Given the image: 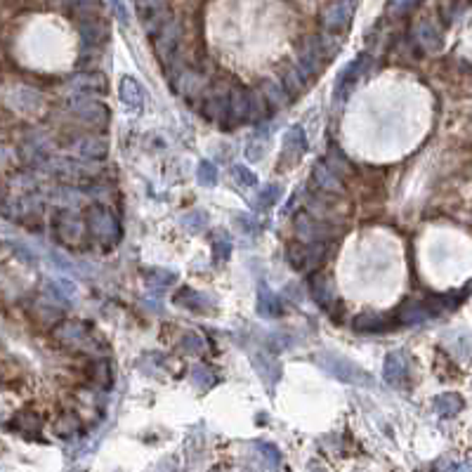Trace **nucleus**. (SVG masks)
I'll list each match as a JSON object with an SVG mask.
<instances>
[{
  "label": "nucleus",
  "instance_id": "nucleus-1",
  "mask_svg": "<svg viewBox=\"0 0 472 472\" xmlns=\"http://www.w3.org/2000/svg\"><path fill=\"white\" fill-rule=\"evenodd\" d=\"M270 107L260 95H255L253 90L243 86H231L229 93V109H227V121H224L222 128H238L243 123H260L265 121L267 114H270Z\"/></svg>",
  "mask_w": 472,
  "mask_h": 472
},
{
  "label": "nucleus",
  "instance_id": "nucleus-2",
  "mask_svg": "<svg viewBox=\"0 0 472 472\" xmlns=\"http://www.w3.org/2000/svg\"><path fill=\"white\" fill-rule=\"evenodd\" d=\"M316 364L321 366L323 371L328 373V376H333L335 380H340V383H347V385H366V387H373V376L366 369H362L357 362H352L350 357H343L338 355V352H319L316 355Z\"/></svg>",
  "mask_w": 472,
  "mask_h": 472
},
{
  "label": "nucleus",
  "instance_id": "nucleus-3",
  "mask_svg": "<svg viewBox=\"0 0 472 472\" xmlns=\"http://www.w3.org/2000/svg\"><path fill=\"white\" fill-rule=\"evenodd\" d=\"M284 258L291 270L307 272L323 265V260L328 258V248L326 243H309V241H302V238H293V241L286 243Z\"/></svg>",
  "mask_w": 472,
  "mask_h": 472
},
{
  "label": "nucleus",
  "instance_id": "nucleus-4",
  "mask_svg": "<svg viewBox=\"0 0 472 472\" xmlns=\"http://www.w3.org/2000/svg\"><path fill=\"white\" fill-rule=\"evenodd\" d=\"M52 224H54V234H57L62 246H69V248H88V236H90L88 224L76 213H71V210H57Z\"/></svg>",
  "mask_w": 472,
  "mask_h": 472
},
{
  "label": "nucleus",
  "instance_id": "nucleus-5",
  "mask_svg": "<svg viewBox=\"0 0 472 472\" xmlns=\"http://www.w3.org/2000/svg\"><path fill=\"white\" fill-rule=\"evenodd\" d=\"M86 224L90 236L97 238L100 243L114 246L121 238V224H118L116 215L104 206H93L86 213Z\"/></svg>",
  "mask_w": 472,
  "mask_h": 472
},
{
  "label": "nucleus",
  "instance_id": "nucleus-6",
  "mask_svg": "<svg viewBox=\"0 0 472 472\" xmlns=\"http://www.w3.org/2000/svg\"><path fill=\"white\" fill-rule=\"evenodd\" d=\"M293 227H295V234L302 241H309V243H326L330 236H333V227L321 220L319 215L309 213V210H300V213H295L293 217Z\"/></svg>",
  "mask_w": 472,
  "mask_h": 472
},
{
  "label": "nucleus",
  "instance_id": "nucleus-7",
  "mask_svg": "<svg viewBox=\"0 0 472 472\" xmlns=\"http://www.w3.org/2000/svg\"><path fill=\"white\" fill-rule=\"evenodd\" d=\"M151 38H154V47H156L161 62H163V67H168V62L175 59V52H178V45L182 40V24L180 19H166V22L159 24L156 31H151Z\"/></svg>",
  "mask_w": 472,
  "mask_h": 472
},
{
  "label": "nucleus",
  "instance_id": "nucleus-8",
  "mask_svg": "<svg viewBox=\"0 0 472 472\" xmlns=\"http://www.w3.org/2000/svg\"><path fill=\"white\" fill-rule=\"evenodd\" d=\"M357 12V0H335V3L326 5L321 10V26L328 36H335V33H343L350 29L352 19H355Z\"/></svg>",
  "mask_w": 472,
  "mask_h": 472
},
{
  "label": "nucleus",
  "instance_id": "nucleus-9",
  "mask_svg": "<svg viewBox=\"0 0 472 472\" xmlns=\"http://www.w3.org/2000/svg\"><path fill=\"white\" fill-rule=\"evenodd\" d=\"M54 338L74 350H97L93 326L88 321H64L54 328Z\"/></svg>",
  "mask_w": 472,
  "mask_h": 472
},
{
  "label": "nucleus",
  "instance_id": "nucleus-10",
  "mask_svg": "<svg viewBox=\"0 0 472 472\" xmlns=\"http://www.w3.org/2000/svg\"><path fill=\"white\" fill-rule=\"evenodd\" d=\"M69 107L76 114V118L88 125H107L109 123V109L100 100H93L86 93H76L69 100Z\"/></svg>",
  "mask_w": 472,
  "mask_h": 472
},
{
  "label": "nucleus",
  "instance_id": "nucleus-11",
  "mask_svg": "<svg viewBox=\"0 0 472 472\" xmlns=\"http://www.w3.org/2000/svg\"><path fill=\"white\" fill-rule=\"evenodd\" d=\"M67 149L76 154L79 159L102 161V159H107V154H109V142L97 135H76L74 139L67 142Z\"/></svg>",
  "mask_w": 472,
  "mask_h": 472
},
{
  "label": "nucleus",
  "instance_id": "nucleus-12",
  "mask_svg": "<svg viewBox=\"0 0 472 472\" xmlns=\"http://www.w3.org/2000/svg\"><path fill=\"white\" fill-rule=\"evenodd\" d=\"M229 93H231L229 86H217V88L210 90L206 97H203L201 111L208 121H215V123L224 125V121H227V109H229Z\"/></svg>",
  "mask_w": 472,
  "mask_h": 472
},
{
  "label": "nucleus",
  "instance_id": "nucleus-13",
  "mask_svg": "<svg viewBox=\"0 0 472 472\" xmlns=\"http://www.w3.org/2000/svg\"><path fill=\"white\" fill-rule=\"evenodd\" d=\"M305 286H307L309 298H312L321 309L333 307L335 295H333V286H330V279L326 277V274L319 272V270H312L309 272L307 281H305Z\"/></svg>",
  "mask_w": 472,
  "mask_h": 472
},
{
  "label": "nucleus",
  "instance_id": "nucleus-14",
  "mask_svg": "<svg viewBox=\"0 0 472 472\" xmlns=\"http://www.w3.org/2000/svg\"><path fill=\"white\" fill-rule=\"evenodd\" d=\"M408 355L404 350H392L387 352L385 362H383V380L387 385L399 387L404 380H408Z\"/></svg>",
  "mask_w": 472,
  "mask_h": 472
},
{
  "label": "nucleus",
  "instance_id": "nucleus-15",
  "mask_svg": "<svg viewBox=\"0 0 472 472\" xmlns=\"http://www.w3.org/2000/svg\"><path fill=\"white\" fill-rule=\"evenodd\" d=\"M432 316L434 314H432V309L427 307V302L404 300L397 307V312H394V321H397L399 326H420V323L430 321Z\"/></svg>",
  "mask_w": 472,
  "mask_h": 472
},
{
  "label": "nucleus",
  "instance_id": "nucleus-16",
  "mask_svg": "<svg viewBox=\"0 0 472 472\" xmlns=\"http://www.w3.org/2000/svg\"><path fill=\"white\" fill-rule=\"evenodd\" d=\"M8 427L12 432L26 437V439H38L40 432H43V418H40V413L31 411V408H24V411H17L12 415Z\"/></svg>",
  "mask_w": 472,
  "mask_h": 472
},
{
  "label": "nucleus",
  "instance_id": "nucleus-17",
  "mask_svg": "<svg viewBox=\"0 0 472 472\" xmlns=\"http://www.w3.org/2000/svg\"><path fill=\"white\" fill-rule=\"evenodd\" d=\"M173 300L178 302L180 307H185L189 312H196V314H208L215 309V300L210 298V295L194 291V288H189V286H182L180 291L173 295Z\"/></svg>",
  "mask_w": 472,
  "mask_h": 472
},
{
  "label": "nucleus",
  "instance_id": "nucleus-18",
  "mask_svg": "<svg viewBox=\"0 0 472 472\" xmlns=\"http://www.w3.org/2000/svg\"><path fill=\"white\" fill-rule=\"evenodd\" d=\"M411 38H413V43L425 52H439L442 50V33L432 22H430V19H420V22L413 24Z\"/></svg>",
  "mask_w": 472,
  "mask_h": 472
},
{
  "label": "nucleus",
  "instance_id": "nucleus-19",
  "mask_svg": "<svg viewBox=\"0 0 472 472\" xmlns=\"http://www.w3.org/2000/svg\"><path fill=\"white\" fill-rule=\"evenodd\" d=\"M369 67H371V54H357V57L352 59L345 69H340V74H338L335 95H340L343 90H347V88L355 86V83L362 79L366 71H369Z\"/></svg>",
  "mask_w": 472,
  "mask_h": 472
},
{
  "label": "nucleus",
  "instance_id": "nucleus-20",
  "mask_svg": "<svg viewBox=\"0 0 472 472\" xmlns=\"http://www.w3.org/2000/svg\"><path fill=\"white\" fill-rule=\"evenodd\" d=\"M118 97L128 109L132 111H142L146 104V90L137 79L132 76H123L121 83H118Z\"/></svg>",
  "mask_w": 472,
  "mask_h": 472
},
{
  "label": "nucleus",
  "instance_id": "nucleus-21",
  "mask_svg": "<svg viewBox=\"0 0 472 472\" xmlns=\"http://www.w3.org/2000/svg\"><path fill=\"white\" fill-rule=\"evenodd\" d=\"M79 36L86 47H100L102 43H107L109 29L102 19L97 17H83L79 22Z\"/></svg>",
  "mask_w": 472,
  "mask_h": 472
},
{
  "label": "nucleus",
  "instance_id": "nucleus-22",
  "mask_svg": "<svg viewBox=\"0 0 472 472\" xmlns=\"http://www.w3.org/2000/svg\"><path fill=\"white\" fill-rule=\"evenodd\" d=\"M352 328L357 330V333H366V335H380V333H387V330H392V319L385 314H376V312H364V314H357L355 321H352Z\"/></svg>",
  "mask_w": 472,
  "mask_h": 472
},
{
  "label": "nucleus",
  "instance_id": "nucleus-23",
  "mask_svg": "<svg viewBox=\"0 0 472 472\" xmlns=\"http://www.w3.org/2000/svg\"><path fill=\"white\" fill-rule=\"evenodd\" d=\"M253 369L260 376V380L265 383L267 390H272L274 385L281 380V366L279 362H274V359L267 355V352H258V355H253Z\"/></svg>",
  "mask_w": 472,
  "mask_h": 472
},
{
  "label": "nucleus",
  "instance_id": "nucleus-24",
  "mask_svg": "<svg viewBox=\"0 0 472 472\" xmlns=\"http://www.w3.org/2000/svg\"><path fill=\"white\" fill-rule=\"evenodd\" d=\"M444 345L451 350V355H454L458 362L468 364L472 359V335L468 330L458 328V330H449V333H444Z\"/></svg>",
  "mask_w": 472,
  "mask_h": 472
},
{
  "label": "nucleus",
  "instance_id": "nucleus-25",
  "mask_svg": "<svg viewBox=\"0 0 472 472\" xmlns=\"http://www.w3.org/2000/svg\"><path fill=\"white\" fill-rule=\"evenodd\" d=\"M312 180L314 185L319 187V192L323 194H340L343 192V182L338 178V173L330 168L328 161H319L312 171Z\"/></svg>",
  "mask_w": 472,
  "mask_h": 472
},
{
  "label": "nucleus",
  "instance_id": "nucleus-26",
  "mask_svg": "<svg viewBox=\"0 0 472 472\" xmlns=\"http://www.w3.org/2000/svg\"><path fill=\"white\" fill-rule=\"evenodd\" d=\"M258 314L263 319H279L284 314V300L265 284L258 286Z\"/></svg>",
  "mask_w": 472,
  "mask_h": 472
},
{
  "label": "nucleus",
  "instance_id": "nucleus-27",
  "mask_svg": "<svg viewBox=\"0 0 472 472\" xmlns=\"http://www.w3.org/2000/svg\"><path fill=\"white\" fill-rule=\"evenodd\" d=\"M69 86L76 93H86V95H100V93H107L109 83L104 79V74H97V71H86V74H76L71 81H69Z\"/></svg>",
  "mask_w": 472,
  "mask_h": 472
},
{
  "label": "nucleus",
  "instance_id": "nucleus-28",
  "mask_svg": "<svg viewBox=\"0 0 472 472\" xmlns=\"http://www.w3.org/2000/svg\"><path fill=\"white\" fill-rule=\"evenodd\" d=\"M142 277H144V286L156 293H163L178 284V274L171 270H163V267H149V270H144Z\"/></svg>",
  "mask_w": 472,
  "mask_h": 472
},
{
  "label": "nucleus",
  "instance_id": "nucleus-29",
  "mask_svg": "<svg viewBox=\"0 0 472 472\" xmlns=\"http://www.w3.org/2000/svg\"><path fill=\"white\" fill-rule=\"evenodd\" d=\"M307 151V135H305V128L302 125H293V128L286 130L284 135V154L288 156L291 154L293 156V163H298L302 154Z\"/></svg>",
  "mask_w": 472,
  "mask_h": 472
},
{
  "label": "nucleus",
  "instance_id": "nucleus-30",
  "mask_svg": "<svg viewBox=\"0 0 472 472\" xmlns=\"http://www.w3.org/2000/svg\"><path fill=\"white\" fill-rule=\"evenodd\" d=\"M132 5H135L137 15L144 22V26L149 29V26L156 22V19H163L166 8H168V0H132Z\"/></svg>",
  "mask_w": 472,
  "mask_h": 472
},
{
  "label": "nucleus",
  "instance_id": "nucleus-31",
  "mask_svg": "<svg viewBox=\"0 0 472 472\" xmlns=\"http://www.w3.org/2000/svg\"><path fill=\"white\" fill-rule=\"evenodd\" d=\"M434 411L439 418H454V415L463 411V397L456 392L439 394V397L434 399Z\"/></svg>",
  "mask_w": 472,
  "mask_h": 472
},
{
  "label": "nucleus",
  "instance_id": "nucleus-32",
  "mask_svg": "<svg viewBox=\"0 0 472 472\" xmlns=\"http://www.w3.org/2000/svg\"><path fill=\"white\" fill-rule=\"evenodd\" d=\"M260 90H263V100L267 102V107H270L272 111H277V109H281L284 104L288 102V93L284 88H279L277 83L274 81H270V79H265L263 81V86H260Z\"/></svg>",
  "mask_w": 472,
  "mask_h": 472
},
{
  "label": "nucleus",
  "instance_id": "nucleus-33",
  "mask_svg": "<svg viewBox=\"0 0 472 472\" xmlns=\"http://www.w3.org/2000/svg\"><path fill=\"white\" fill-rule=\"evenodd\" d=\"M180 224L189 231V234H201L203 229H208V213L201 208H194L180 217Z\"/></svg>",
  "mask_w": 472,
  "mask_h": 472
},
{
  "label": "nucleus",
  "instance_id": "nucleus-34",
  "mask_svg": "<svg viewBox=\"0 0 472 472\" xmlns=\"http://www.w3.org/2000/svg\"><path fill=\"white\" fill-rule=\"evenodd\" d=\"M281 196H284V187L277 185V182H272V185H265V187L258 192V196H255V206H258V208H263V210H267V208L277 206Z\"/></svg>",
  "mask_w": 472,
  "mask_h": 472
},
{
  "label": "nucleus",
  "instance_id": "nucleus-35",
  "mask_svg": "<svg viewBox=\"0 0 472 472\" xmlns=\"http://www.w3.org/2000/svg\"><path fill=\"white\" fill-rule=\"evenodd\" d=\"M88 376H90V380H95L97 385L111 387V369H109V364L104 362V359H95V362H90Z\"/></svg>",
  "mask_w": 472,
  "mask_h": 472
},
{
  "label": "nucleus",
  "instance_id": "nucleus-36",
  "mask_svg": "<svg viewBox=\"0 0 472 472\" xmlns=\"http://www.w3.org/2000/svg\"><path fill=\"white\" fill-rule=\"evenodd\" d=\"M79 432H81V422L76 415H64V418L54 422V434L62 437V439H74Z\"/></svg>",
  "mask_w": 472,
  "mask_h": 472
},
{
  "label": "nucleus",
  "instance_id": "nucleus-37",
  "mask_svg": "<svg viewBox=\"0 0 472 472\" xmlns=\"http://www.w3.org/2000/svg\"><path fill=\"white\" fill-rule=\"evenodd\" d=\"M220 175H217V166L210 163V161H201L199 168H196V182L201 187H215Z\"/></svg>",
  "mask_w": 472,
  "mask_h": 472
},
{
  "label": "nucleus",
  "instance_id": "nucleus-38",
  "mask_svg": "<svg viewBox=\"0 0 472 472\" xmlns=\"http://www.w3.org/2000/svg\"><path fill=\"white\" fill-rule=\"evenodd\" d=\"M180 347L182 352H187V355L199 357L201 352L206 350V340H203L199 333H194V330H187V333L180 338Z\"/></svg>",
  "mask_w": 472,
  "mask_h": 472
},
{
  "label": "nucleus",
  "instance_id": "nucleus-39",
  "mask_svg": "<svg viewBox=\"0 0 472 472\" xmlns=\"http://www.w3.org/2000/svg\"><path fill=\"white\" fill-rule=\"evenodd\" d=\"M47 293L52 295L54 300L67 302L71 295L76 293V286L67 279H57V281H47Z\"/></svg>",
  "mask_w": 472,
  "mask_h": 472
},
{
  "label": "nucleus",
  "instance_id": "nucleus-40",
  "mask_svg": "<svg viewBox=\"0 0 472 472\" xmlns=\"http://www.w3.org/2000/svg\"><path fill=\"white\" fill-rule=\"evenodd\" d=\"M231 178H234L236 185H238V187H243V189L258 187V175L253 173L248 166H241V163L231 166Z\"/></svg>",
  "mask_w": 472,
  "mask_h": 472
},
{
  "label": "nucleus",
  "instance_id": "nucleus-41",
  "mask_svg": "<svg viewBox=\"0 0 472 472\" xmlns=\"http://www.w3.org/2000/svg\"><path fill=\"white\" fill-rule=\"evenodd\" d=\"M253 447H255L258 454L263 456L267 463H270V468H277V465H281V458H284V456H281L279 447H274L272 442H255Z\"/></svg>",
  "mask_w": 472,
  "mask_h": 472
},
{
  "label": "nucleus",
  "instance_id": "nucleus-42",
  "mask_svg": "<svg viewBox=\"0 0 472 472\" xmlns=\"http://www.w3.org/2000/svg\"><path fill=\"white\" fill-rule=\"evenodd\" d=\"M192 383L196 387H201V390H208L210 385H215V376H213V371L206 369L203 364H194L192 366Z\"/></svg>",
  "mask_w": 472,
  "mask_h": 472
},
{
  "label": "nucleus",
  "instance_id": "nucleus-43",
  "mask_svg": "<svg viewBox=\"0 0 472 472\" xmlns=\"http://www.w3.org/2000/svg\"><path fill=\"white\" fill-rule=\"evenodd\" d=\"M231 258V241L227 236H217L213 238V260L215 263L224 265Z\"/></svg>",
  "mask_w": 472,
  "mask_h": 472
},
{
  "label": "nucleus",
  "instance_id": "nucleus-44",
  "mask_svg": "<svg viewBox=\"0 0 472 472\" xmlns=\"http://www.w3.org/2000/svg\"><path fill=\"white\" fill-rule=\"evenodd\" d=\"M265 151H267V142L255 137V139H251L248 146H246V159H248L251 163H258V161H263Z\"/></svg>",
  "mask_w": 472,
  "mask_h": 472
},
{
  "label": "nucleus",
  "instance_id": "nucleus-45",
  "mask_svg": "<svg viewBox=\"0 0 472 472\" xmlns=\"http://www.w3.org/2000/svg\"><path fill=\"white\" fill-rule=\"evenodd\" d=\"M413 0H390L387 3V15L390 17H406L413 10Z\"/></svg>",
  "mask_w": 472,
  "mask_h": 472
},
{
  "label": "nucleus",
  "instance_id": "nucleus-46",
  "mask_svg": "<svg viewBox=\"0 0 472 472\" xmlns=\"http://www.w3.org/2000/svg\"><path fill=\"white\" fill-rule=\"evenodd\" d=\"M111 3V10H114L116 19L121 22V26H128L130 24V15H128V8H125L123 0H109Z\"/></svg>",
  "mask_w": 472,
  "mask_h": 472
},
{
  "label": "nucleus",
  "instance_id": "nucleus-47",
  "mask_svg": "<svg viewBox=\"0 0 472 472\" xmlns=\"http://www.w3.org/2000/svg\"><path fill=\"white\" fill-rule=\"evenodd\" d=\"M50 260H52V265H57V267H59V270H67V272L76 270V265H74L67 255H62L59 251H50Z\"/></svg>",
  "mask_w": 472,
  "mask_h": 472
},
{
  "label": "nucleus",
  "instance_id": "nucleus-48",
  "mask_svg": "<svg viewBox=\"0 0 472 472\" xmlns=\"http://www.w3.org/2000/svg\"><path fill=\"white\" fill-rule=\"evenodd\" d=\"M10 246H12V251L17 253V258H22L24 263H29V265H33V263H36V255H33V253H31L29 248H26L24 243H17V241H12Z\"/></svg>",
  "mask_w": 472,
  "mask_h": 472
},
{
  "label": "nucleus",
  "instance_id": "nucleus-49",
  "mask_svg": "<svg viewBox=\"0 0 472 472\" xmlns=\"http://www.w3.org/2000/svg\"><path fill=\"white\" fill-rule=\"evenodd\" d=\"M236 224H241L243 234H255V231H258V222L253 220L251 215H238V217H236Z\"/></svg>",
  "mask_w": 472,
  "mask_h": 472
},
{
  "label": "nucleus",
  "instance_id": "nucleus-50",
  "mask_svg": "<svg viewBox=\"0 0 472 472\" xmlns=\"http://www.w3.org/2000/svg\"><path fill=\"white\" fill-rule=\"evenodd\" d=\"M62 3H67V5H76V8H83V5L90 3V0H62Z\"/></svg>",
  "mask_w": 472,
  "mask_h": 472
}]
</instances>
